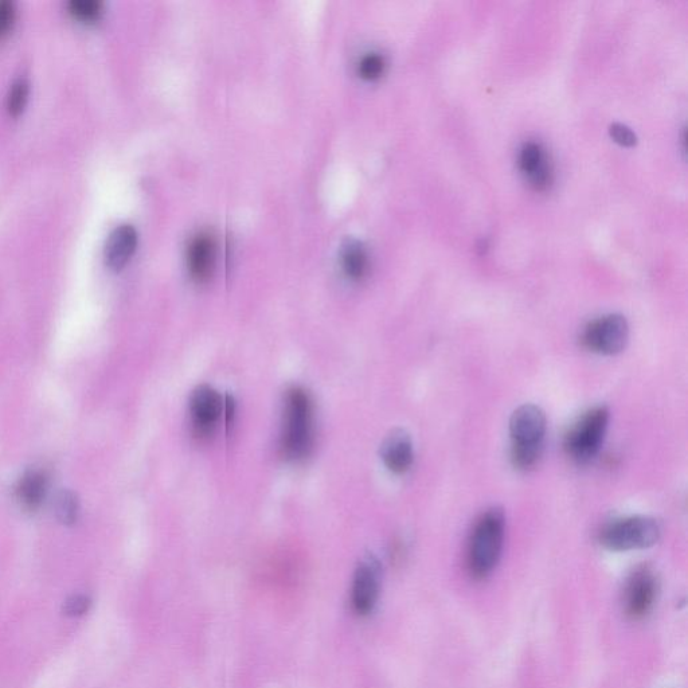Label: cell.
<instances>
[{
    "mask_svg": "<svg viewBox=\"0 0 688 688\" xmlns=\"http://www.w3.org/2000/svg\"><path fill=\"white\" fill-rule=\"evenodd\" d=\"M506 519L500 508L484 512L473 527L468 545V569L472 577L490 576L502 557Z\"/></svg>",
    "mask_w": 688,
    "mask_h": 688,
    "instance_id": "obj_1",
    "label": "cell"
},
{
    "mask_svg": "<svg viewBox=\"0 0 688 688\" xmlns=\"http://www.w3.org/2000/svg\"><path fill=\"white\" fill-rule=\"evenodd\" d=\"M314 405L310 394L299 386L291 387L285 396L284 429L281 451L285 459L299 461L310 455L314 439Z\"/></svg>",
    "mask_w": 688,
    "mask_h": 688,
    "instance_id": "obj_2",
    "label": "cell"
},
{
    "mask_svg": "<svg viewBox=\"0 0 688 688\" xmlns=\"http://www.w3.org/2000/svg\"><path fill=\"white\" fill-rule=\"evenodd\" d=\"M546 429L545 412L537 405H522L512 413L511 461L515 468L526 471L537 465L543 453Z\"/></svg>",
    "mask_w": 688,
    "mask_h": 688,
    "instance_id": "obj_3",
    "label": "cell"
},
{
    "mask_svg": "<svg viewBox=\"0 0 688 688\" xmlns=\"http://www.w3.org/2000/svg\"><path fill=\"white\" fill-rule=\"evenodd\" d=\"M659 523L650 516H628L616 519L601 530L600 543L611 551L648 549L660 539Z\"/></svg>",
    "mask_w": 688,
    "mask_h": 688,
    "instance_id": "obj_4",
    "label": "cell"
},
{
    "mask_svg": "<svg viewBox=\"0 0 688 688\" xmlns=\"http://www.w3.org/2000/svg\"><path fill=\"white\" fill-rule=\"evenodd\" d=\"M611 413L607 406L588 410L565 437V449L577 463L585 464L598 455L607 435Z\"/></svg>",
    "mask_w": 688,
    "mask_h": 688,
    "instance_id": "obj_5",
    "label": "cell"
},
{
    "mask_svg": "<svg viewBox=\"0 0 688 688\" xmlns=\"http://www.w3.org/2000/svg\"><path fill=\"white\" fill-rule=\"evenodd\" d=\"M582 343L592 353L616 355L627 347L629 326L623 315L601 316L590 322L582 332Z\"/></svg>",
    "mask_w": 688,
    "mask_h": 688,
    "instance_id": "obj_6",
    "label": "cell"
},
{
    "mask_svg": "<svg viewBox=\"0 0 688 688\" xmlns=\"http://www.w3.org/2000/svg\"><path fill=\"white\" fill-rule=\"evenodd\" d=\"M659 593L658 577L648 566H641L628 578L624 589V612L632 620L644 619L654 608Z\"/></svg>",
    "mask_w": 688,
    "mask_h": 688,
    "instance_id": "obj_7",
    "label": "cell"
},
{
    "mask_svg": "<svg viewBox=\"0 0 688 688\" xmlns=\"http://www.w3.org/2000/svg\"><path fill=\"white\" fill-rule=\"evenodd\" d=\"M381 589V565L378 559L369 555L355 570L351 601L359 615L373 611Z\"/></svg>",
    "mask_w": 688,
    "mask_h": 688,
    "instance_id": "obj_8",
    "label": "cell"
},
{
    "mask_svg": "<svg viewBox=\"0 0 688 688\" xmlns=\"http://www.w3.org/2000/svg\"><path fill=\"white\" fill-rule=\"evenodd\" d=\"M221 412V396L215 392L213 387L201 385L191 394L190 414L197 435H209Z\"/></svg>",
    "mask_w": 688,
    "mask_h": 688,
    "instance_id": "obj_9",
    "label": "cell"
},
{
    "mask_svg": "<svg viewBox=\"0 0 688 688\" xmlns=\"http://www.w3.org/2000/svg\"><path fill=\"white\" fill-rule=\"evenodd\" d=\"M383 463L396 475L408 472L414 459L413 441L402 429L393 430L383 441L381 448Z\"/></svg>",
    "mask_w": 688,
    "mask_h": 688,
    "instance_id": "obj_10",
    "label": "cell"
},
{
    "mask_svg": "<svg viewBox=\"0 0 688 688\" xmlns=\"http://www.w3.org/2000/svg\"><path fill=\"white\" fill-rule=\"evenodd\" d=\"M519 166L529 177L531 185L538 190L546 189L551 182V170L545 151L541 144L529 142L523 144L519 154Z\"/></svg>",
    "mask_w": 688,
    "mask_h": 688,
    "instance_id": "obj_11",
    "label": "cell"
},
{
    "mask_svg": "<svg viewBox=\"0 0 688 688\" xmlns=\"http://www.w3.org/2000/svg\"><path fill=\"white\" fill-rule=\"evenodd\" d=\"M136 244H138V233L134 226L123 224L117 226L111 234H109L107 245H105V257L109 267L113 269L123 268L132 253L135 252Z\"/></svg>",
    "mask_w": 688,
    "mask_h": 688,
    "instance_id": "obj_12",
    "label": "cell"
},
{
    "mask_svg": "<svg viewBox=\"0 0 688 688\" xmlns=\"http://www.w3.org/2000/svg\"><path fill=\"white\" fill-rule=\"evenodd\" d=\"M214 241L207 234H199L191 241L189 248V269L198 283L209 280L213 271Z\"/></svg>",
    "mask_w": 688,
    "mask_h": 688,
    "instance_id": "obj_13",
    "label": "cell"
},
{
    "mask_svg": "<svg viewBox=\"0 0 688 688\" xmlns=\"http://www.w3.org/2000/svg\"><path fill=\"white\" fill-rule=\"evenodd\" d=\"M48 488V476L42 471H30L19 482L18 500L26 510L34 511L41 506Z\"/></svg>",
    "mask_w": 688,
    "mask_h": 688,
    "instance_id": "obj_14",
    "label": "cell"
},
{
    "mask_svg": "<svg viewBox=\"0 0 688 688\" xmlns=\"http://www.w3.org/2000/svg\"><path fill=\"white\" fill-rule=\"evenodd\" d=\"M343 268L347 276L361 280L369 269V256L366 249L357 241H350L343 249Z\"/></svg>",
    "mask_w": 688,
    "mask_h": 688,
    "instance_id": "obj_15",
    "label": "cell"
},
{
    "mask_svg": "<svg viewBox=\"0 0 688 688\" xmlns=\"http://www.w3.org/2000/svg\"><path fill=\"white\" fill-rule=\"evenodd\" d=\"M30 84L26 77H19L10 86L7 95V107L11 113L21 112L25 107L27 96H29Z\"/></svg>",
    "mask_w": 688,
    "mask_h": 688,
    "instance_id": "obj_16",
    "label": "cell"
},
{
    "mask_svg": "<svg viewBox=\"0 0 688 688\" xmlns=\"http://www.w3.org/2000/svg\"><path fill=\"white\" fill-rule=\"evenodd\" d=\"M70 13L86 21H93L103 13V3L100 0H70Z\"/></svg>",
    "mask_w": 688,
    "mask_h": 688,
    "instance_id": "obj_17",
    "label": "cell"
},
{
    "mask_svg": "<svg viewBox=\"0 0 688 688\" xmlns=\"http://www.w3.org/2000/svg\"><path fill=\"white\" fill-rule=\"evenodd\" d=\"M58 518L66 525H72L77 521L78 503L72 492H62L57 500Z\"/></svg>",
    "mask_w": 688,
    "mask_h": 688,
    "instance_id": "obj_18",
    "label": "cell"
},
{
    "mask_svg": "<svg viewBox=\"0 0 688 688\" xmlns=\"http://www.w3.org/2000/svg\"><path fill=\"white\" fill-rule=\"evenodd\" d=\"M383 69H385V60L377 53L367 54L359 64V73L366 80H375L381 76Z\"/></svg>",
    "mask_w": 688,
    "mask_h": 688,
    "instance_id": "obj_19",
    "label": "cell"
},
{
    "mask_svg": "<svg viewBox=\"0 0 688 688\" xmlns=\"http://www.w3.org/2000/svg\"><path fill=\"white\" fill-rule=\"evenodd\" d=\"M609 132H611L612 139L615 140L616 143H619L620 146L632 147L635 146L637 142L635 132H633L631 128H628L627 125L620 123L613 124Z\"/></svg>",
    "mask_w": 688,
    "mask_h": 688,
    "instance_id": "obj_20",
    "label": "cell"
},
{
    "mask_svg": "<svg viewBox=\"0 0 688 688\" xmlns=\"http://www.w3.org/2000/svg\"><path fill=\"white\" fill-rule=\"evenodd\" d=\"M89 608H91V600H89V597L78 594V596L70 597L69 600L66 601L65 613L68 616L80 617L85 615V613L89 611Z\"/></svg>",
    "mask_w": 688,
    "mask_h": 688,
    "instance_id": "obj_21",
    "label": "cell"
},
{
    "mask_svg": "<svg viewBox=\"0 0 688 688\" xmlns=\"http://www.w3.org/2000/svg\"><path fill=\"white\" fill-rule=\"evenodd\" d=\"M15 5L11 0H0V35L7 33L15 19Z\"/></svg>",
    "mask_w": 688,
    "mask_h": 688,
    "instance_id": "obj_22",
    "label": "cell"
}]
</instances>
